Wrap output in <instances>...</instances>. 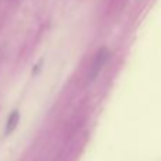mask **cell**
Instances as JSON below:
<instances>
[{
  "mask_svg": "<svg viewBox=\"0 0 161 161\" xmlns=\"http://www.w3.org/2000/svg\"><path fill=\"white\" fill-rule=\"evenodd\" d=\"M110 59V51L106 47H100L97 50L96 55H95L93 61L91 64V69H89V80H93L99 76V74L103 71V68L106 67V64Z\"/></svg>",
  "mask_w": 161,
  "mask_h": 161,
  "instance_id": "cell-1",
  "label": "cell"
},
{
  "mask_svg": "<svg viewBox=\"0 0 161 161\" xmlns=\"http://www.w3.org/2000/svg\"><path fill=\"white\" fill-rule=\"evenodd\" d=\"M19 120H20V112L16 109V110L11 112L7 117V122H6V126H4V134L6 136H8V134L13 133L14 129H16L17 125H19Z\"/></svg>",
  "mask_w": 161,
  "mask_h": 161,
  "instance_id": "cell-2",
  "label": "cell"
}]
</instances>
